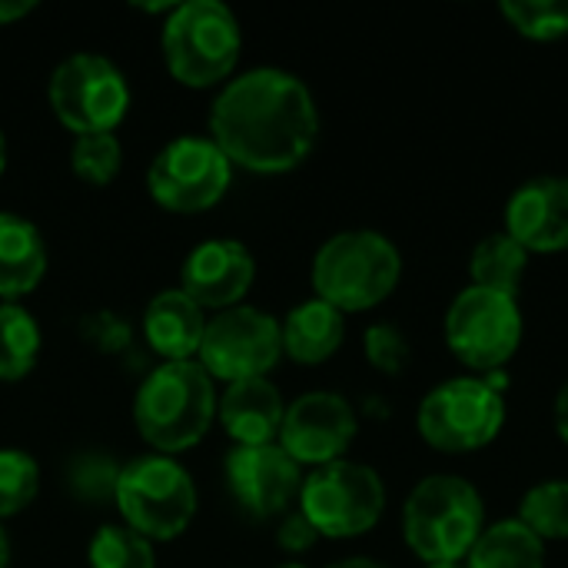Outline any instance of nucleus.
Listing matches in <instances>:
<instances>
[{
	"instance_id": "nucleus-3",
	"label": "nucleus",
	"mask_w": 568,
	"mask_h": 568,
	"mask_svg": "<svg viewBox=\"0 0 568 568\" xmlns=\"http://www.w3.org/2000/svg\"><path fill=\"white\" fill-rule=\"evenodd\" d=\"M316 300L346 313H366L393 296L403 280V253L379 230H343L329 236L310 270Z\"/></svg>"
},
{
	"instance_id": "nucleus-23",
	"label": "nucleus",
	"mask_w": 568,
	"mask_h": 568,
	"mask_svg": "<svg viewBox=\"0 0 568 568\" xmlns=\"http://www.w3.org/2000/svg\"><path fill=\"white\" fill-rule=\"evenodd\" d=\"M40 356V326L20 303H0V379H23Z\"/></svg>"
},
{
	"instance_id": "nucleus-15",
	"label": "nucleus",
	"mask_w": 568,
	"mask_h": 568,
	"mask_svg": "<svg viewBox=\"0 0 568 568\" xmlns=\"http://www.w3.org/2000/svg\"><path fill=\"white\" fill-rule=\"evenodd\" d=\"M506 233L529 256L568 250V176L546 173L519 183L506 200Z\"/></svg>"
},
{
	"instance_id": "nucleus-8",
	"label": "nucleus",
	"mask_w": 568,
	"mask_h": 568,
	"mask_svg": "<svg viewBox=\"0 0 568 568\" xmlns=\"http://www.w3.org/2000/svg\"><path fill=\"white\" fill-rule=\"evenodd\" d=\"M419 436L449 456L486 449L506 426V396L483 376H453L433 386L416 409Z\"/></svg>"
},
{
	"instance_id": "nucleus-18",
	"label": "nucleus",
	"mask_w": 568,
	"mask_h": 568,
	"mask_svg": "<svg viewBox=\"0 0 568 568\" xmlns=\"http://www.w3.org/2000/svg\"><path fill=\"white\" fill-rule=\"evenodd\" d=\"M206 333L203 310L183 290H163L150 300L143 313V336L153 353L166 363H183L200 353Z\"/></svg>"
},
{
	"instance_id": "nucleus-32",
	"label": "nucleus",
	"mask_w": 568,
	"mask_h": 568,
	"mask_svg": "<svg viewBox=\"0 0 568 568\" xmlns=\"http://www.w3.org/2000/svg\"><path fill=\"white\" fill-rule=\"evenodd\" d=\"M320 532L313 529V523L303 516V513H286L283 523H280V532H276V542L283 552L290 556H300V552H310L316 546Z\"/></svg>"
},
{
	"instance_id": "nucleus-29",
	"label": "nucleus",
	"mask_w": 568,
	"mask_h": 568,
	"mask_svg": "<svg viewBox=\"0 0 568 568\" xmlns=\"http://www.w3.org/2000/svg\"><path fill=\"white\" fill-rule=\"evenodd\" d=\"M120 469L123 466H116V459H110L106 453H80L70 459L67 486L83 503H106L116 496Z\"/></svg>"
},
{
	"instance_id": "nucleus-37",
	"label": "nucleus",
	"mask_w": 568,
	"mask_h": 568,
	"mask_svg": "<svg viewBox=\"0 0 568 568\" xmlns=\"http://www.w3.org/2000/svg\"><path fill=\"white\" fill-rule=\"evenodd\" d=\"M7 166V140H3V130H0V173Z\"/></svg>"
},
{
	"instance_id": "nucleus-39",
	"label": "nucleus",
	"mask_w": 568,
	"mask_h": 568,
	"mask_svg": "<svg viewBox=\"0 0 568 568\" xmlns=\"http://www.w3.org/2000/svg\"><path fill=\"white\" fill-rule=\"evenodd\" d=\"M280 568H306V566H300V562H286V566H280Z\"/></svg>"
},
{
	"instance_id": "nucleus-17",
	"label": "nucleus",
	"mask_w": 568,
	"mask_h": 568,
	"mask_svg": "<svg viewBox=\"0 0 568 568\" xmlns=\"http://www.w3.org/2000/svg\"><path fill=\"white\" fill-rule=\"evenodd\" d=\"M216 413L236 446H266L280 439L286 403L266 376H256L230 383Z\"/></svg>"
},
{
	"instance_id": "nucleus-34",
	"label": "nucleus",
	"mask_w": 568,
	"mask_h": 568,
	"mask_svg": "<svg viewBox=\"0 0 568 568\" xmlns=\"http://www.w3.org/2000/svg\"><path fill=\"white\" fill-rule=\"evenodd\" d=\"M33 10V0H0V23H13Z\"/></svg>"
},
{
	"instance_id": "nucleus-22",
	"label": "nucleus",
	"mask_w": 568,
	"mask_h": 568,
	"mask_svg": "<svg viewBox=\"0 0 568 568\" xmlns=\"http://www.w3.org/2000/svg\"><path fill=\"white\" fill-rule=\"evenodd\" d=\"M529 253L506 233H489L476 243L473 256H469V276H473V286H483V290H496V293H506V296H516L519 300V290H523V280H526V270H529Z\"/></svg>"
},
{
	"instance_id": "nucleus-30",
	"label": "nucleus",
	"mask_w": 568,
	"mask_h": 568,
	"mask_svg": "<svg viewBox=\"0 0 568 568\" xmlns=\"http://www.w3.org/2000/svg\"><path fill=\"white\" fill-rule=\"evenodd\" d=\"M363 353L369 366H376L386 376H399L409 366V339L393 323H373L363 333Z\"/></svg>"
},
{
	"instance_id": "nucleus-38",
	"label": "nucleus",
	"mask_w": 568,
	"mask_h": 568,
	"mask_svg": "<svg viewBox=\"0 0 568 568\" xmlns=\"http://www.w3.org/2000/svg\"><path fill=\"white\" fill-rule=\"evenodd\" d=\"M426 568H466L463 562H439V566H426Z\"/></svg>"
},
{
	"instance_id": "nucleus-27",
	"label": "nucleus",
	"mask_w": 568,
	"mask_h": 568,
	"mask_svg": "<svg viewBox=\"0 0 568 568\" xmlns=\"http://www.w3.org/2000/svg\"><path fill=\"white\" fill-rule=\"evenodd\" d=\"M499 10L509 27L529 40L568 37V0H503Z\"/></svg>"
},
{
	"instance_id": "nucleus-31",
	"label": "nucleus",
	"mask_w": 568,
	"mask_h": 568,
	"mask_svg": "<svg viewBox=\"0 0 568 568\" xmlns=\"http://www.w3.org/2000/svg\"><path fill=\"white\" fill-rule=\"evenodd\" d=\"M87 339L103 353H123L130 346V326H126V320H120L113 313H100V316H90Z\"/></svg>"
},
{
	"instance_id": "nucleus-24",
	"label": "nucleus",
	"mask_w": 568,
	"mask_h": 568,
	"mask_svg": "<svg viewBox=\"0 0 568 568\" xmlns=\"http://www.w3.org/2000/svg\"><path fill=\"white\" fill-rule=\"evenodd\" d=\"M516 519L546 546L568 539V479H542L519 499Z\"/></svg>"
},
{
	"instance_id": "nucleus-4",
	"label": "nucleus",
	"mask_w": 568,
	"mask_h": 568,
	"mask_svg": "<svg viewBox=\"0 0 568 568\" xmlns=\"http://www.w3.org/2000/svg\"><path fill=\"white\" fill-rule=\"evenodd\" d=\"M216 393L210 373L196 359L163 363L153 369L133 403L140 436L160 453H183L196 446L216 416Z\"/></svg>"
},
{
	"instance_id": "nucleus-9",
	"label": "nucleus",
	"mask_w": 568,
	"mask_h": 568,
	"mask_svg": "<svg viewBox=\"0 0 568 568\" xmlns=\"http://www.w3.org/2000/svg\"><path fill=\"white\" fill-rule=\"evenodd\" d=\"M300 513L326 539L366 536L386 513V483L366 463L336 459L303 479Z\"/></svg>"
},
{
	"instance_id": "nucleus-1",
	"label": "nucleus",
	"mask_w": 568,
	"mask_h": 568,
	"mask_svg": "<svg viewBox=\"0 0 568 568\" xmlns=\"http://www.w3.org/2000/svg\"><path fill=\"white\" fill-rule=\"evenodd\" d=\"M320 110L310 87L280 67L230 80L210 110V140L250 173L296 170L316 146Z\"/></svg>"
},
{
	"instance_id": "nucleus-2",
	"label": "nucleus",
	"mask_w": 568,
	"mask_h": 568,
	"mask_svg": "<svg viewBox=\"0 0 568 568\" xmlns=\"http://www.w3.org/2000/svg\"><path fill=\"white\" fill-rule=\"evenodd\" d=\"M486 526L483 493L453 473L419 479L403 506V539L423 566L463 562Z\"/></svg>"
},
{
	"instance_id": "nucleus-16",
	"label": "nucleus",
	"mask_w": 568,
	"mask_h": 568,
	"mask_svg": "<svg viewBox=\"0 0 568 568\" xmlns=\"http://www.w3.org/2000/svg\"><path fill=\"white\" fill-rule=\"evenodd\" d=\"M183 293L200 310H233L256 280V260L240 240H206L183 260Z\"/></svg>"
},
{
	"instance_id": "nucleus-12",
	"label": "nucleus",
	"mask_w": 568,
	"mask_h": 568,
	"mask_svg": "<svg viewBox=\"0 0 568 568\" xmlns=\"http://www.w3.org/2000/svg\"><path fill=\"white\" fill-rule=\"evenodd\" d=\"M210 379L240 383L266 376L283 356L280 323L256 306H233L206 320V333L196 353Z\"/></svg>"
},
{
	"instance_id": "nucleus-19",
	"label": "nucleus",
	"mask_w": 568,
	"mask_h": 568,
	"mask_svg": "<svg viewBox=\"0 0 568 568\" xmlns=\"http://www.w3.org/2000/svg\"><path fill=\"white\" fill-rule=\"evenodd\" d=\"M280 336H283V353L290 359L303 366H320L339 353L346 339V316L336 306L313 296L286 313V320L280 323Z\"/></svg>"
},
{
	"instance_id": "nucleus-20",
	"label": "nucleus",
	"mask_w": 568,
	"mask_h": 568,
	"mask_svg": "<svg viewBox=\"0 0 568 568\" xmlns=\"http://www.w3.org/2000/svg\"><path fill=\"white\" fill-rule=\"evenodd\" d=\"M47 273V246L40 230L17 216L0 213V300L17 303Z\"/></svg>"
},
{
	"instance_id": "nucleus-6",
	"label": "nucleus",
	"mask_w": 568,
	"mask_h": 568,
	"mask_svg": "<svg viewBox=\"0 0 568 568\" xmlns=\"http://www.w3.org/2000/svg\"><path fill=\"white\" fill-rule=\"evenodd\" d=\"M123 526L150 542H170L196 516L193 476L170 456H140L120 469L113 496Z\"/></svg>"
},
{
	"instance_id": "nucleus-28",
	"label": "nucleus",
	"mask_w": 568,
	"mask_h": 568,
	"mask_svg": "<svg viewBox=\"0 0 568 568\" xmlns=\"http://www.w3.org/2000/svg\"><path fill=\"white\" fill-rule=\"evenodd\" d=\"M40 489V466L23 449H0V519L23 513Z\"/></svg>"
},
{
	"instance_id": "nucleus-36",
	"label": "nucleus",
	"mask_w": 568,
	"mask_h": 568,
	"mask_svg": "<svg viewBox=\"0 0 568 568\" xmlns=\"http://www.w3.org/2000/svg\"><path fill=\"white\" fill-rule=\"evenodd\" d=\"M7 559H10V542H7V536L0 529V568H7Z\"/></svg>"
},
{
	"instance_id": "nucleus-7",
	"label": "nucleus",
	"mask_w": 568,
	"mask_h": 568,
	"mask_svg": "<svg viewBox=\"0 0 568 568\" xmlns=\"http://www.w3.org/2000/svg\"><path fill=\"white\" fill-rule=\"evenodd\" d=\"M449 353L473 373L489 376L506 369V363L523 346V310L516 296L466 286L453 296L446 320H443Z\"/></svg>"
},
{
	"instance_id": "nucleus-26",
	"label": "nucleus",
	"mask_w": 568,
	"mask_h": 568,
	"mask_svg": "<svg viewBox=\"0 0 568 568\" xmlns=\"http://www.w3.org/2000/svg\"><path fill=\"white\" fill-rule=\"evenodd\" d=\"M123 166V146L113 133H83L70 146V170L90 183L106 186Z\"/></svg>"
},
{
	"instance_id": "nucleus-13",
	"label": "nucleus",
	"mask_w": 568,
	"mask_h": 568,
	"mask_svg": "<svg viewBox=\"0 0 568 568\" xmlns=\"http://www.w3.org/2000/svg\"><path fill=\"white\" fill-rule=\"evenodd\" d=\"M356 433H359L356 409L346 403V396L329 389H313L286 406L280 426V446L293 456V463L320 469L343 459Z\"/></svg>"
},
{
	"instance_id": "nucleus-5",
	"label": "nucleus",
	"mask_w": 568,
	"mask_h": 568,
	"mask_svg": "<svg viewBox=\"0 0 568 568\" xmlns=\"http://www.w3.org/2000/svg\"><path fill=\"white\" fill-rule=\"evenodd\" d=\"M243 33L233 10L220 0L176 3L163 23V57L183 87H213L240 60Z\"/></svg>"
},
{
	"instance_id": "nucleus-25",
	"label": "nucleus",
	"mask_w": 568,
	"mask_h": 568,
	"mask_svg": "<svg viewBox=\"0 0 568 568\" xmlns=\"http://www.w3.org/2000/svg\"><path fill=\"white\" fill-rule=\"evenodd\" d=\"M90 568H156L153 542L130 526H100L90 539Z\"/></svg>"
},
{
	"instance_id": "nucleus-33",
	"label": "nucleus",
	"mask_w": 568,
	"mask_h": 568,
	"mask_svg": "<svg viewBox=\"0 0 568 568\" xmlns=\"http://www.w3.org/2000/svg\"><path fill=\"white\" fill-rule=\"evenodd\" d=\"M552 423H556V433L559 439L568 443V379L562 383L559 396H556V406H552Z\"/></svg>"
},
{
	"instance_id": "nucleus-35",
	"label": "nucleus",
	"mask_w": 568,
	"mask_h": 568,
	"mask_svg": "<svg viewBox=\"0 0 568 568\" xmlns=\"http://www.w3.org/2000/svg\"><path fill=\"white\" fill-rule=\"evenodd\" d=\"M329 568H389L376 559H366V556H356V559H343V562H333Z\"/></svg>"
},
{
	"instance_id": "nucleus-10",
	"label": "nucleus",
	"mask_w": 568,
	"mask_h": 568,
	"mask_svg": "<svg viewBox=\"0 0 568 568\" xmlns=\"http://www.w3.org/2000/svg\"><path fill=\"white\" fill-rule=\"evenodd\" d=\"M47 97L57 120L77 136L113 133L130 106L126 77L100 53H70L60 60L50 73Z\"/></svg>"
},
{
	"instance_id": "nucleus-11",
	"label": "nucleus",
	"mask_w": 568,
	"mask_h": 568,
	"mask_svg": "<svg viewBox=\"0 0 568 568\" xmlns=\"http://www.w3.org/2000/svg\"><path fill=\"white\" fill-rule=\"evenodd\" d=\"M233 163L210 136L170 140L146 170L150 196L170 213H200L223 200Z\"/></svg>"
},
{
	"instance_id": "nucleus-21",
	"label": "nucleus",
	"mask_w": 568,
	"mask_h": 568,
	"mask_svg": "<svg viewBox=\"0 0 568 568\" xmlns=\"http://www.w3.org/2000/svg\"><path fill=\"white\" fill-rule=\"evenodd\" d=\"M466 568H546V542L529 532L516 516L489 523L469 556Z\"/></svg>"
},
{
	"instance_id": "nucleus-14",
	"label": "nucleus",
	"mask_w": 568,
	"mask_h": 568,
	"mask_svg": "<svg viewBox=\"0 0 568 568\" xmlns=\"http://www.w3.org/2000/svg\"><path fill=\"white\" fill-rule=\"evenodd\" d=\"M226 486L233 499L256 519L286 516L303 489V466L280 443L236 446L226 453Z\"/></svg>"
}]
</instances>
